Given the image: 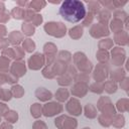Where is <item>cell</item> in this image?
<instances>
[{"label":"cell","instance_id":"obj_13","mask_svg":"<svg viewBox=\"0 0 129 129\" xmlns=\"http://www.w3.org/2000/svg\"><path fill=\"white\" fill-rule=\"evenodd\" d=\"M35 96H36V98L38 100H40L42 102H46V101H48V100H50L52 98L51 92H49L45 88H38L35 91Z\"/></svg>","mask_w":129,"mask_h":129},{"label":"cell","instance_id":"obj_25","mask_svg":"<svg viewBox=\"0 0 129 129\" xmlns=\"http://www.w3.org/2000/svg\"><path fill=\"white\" fill-rule=\"evenodd\" d=\"M110 27H111V29H112L115 33H117V32H119V31L122 30V28H123V21H121L120 19L114 18V19L111 21Z\"/></svg>","mask_w":129,"mask_h":129},{"label":"cell","instance_id":"obj_2","mask_svg":"<svg viewBox=\"0 0 129 129\" xmlns=\"http://www.w3.org/2000/svg\"><path fill=\"white\" fill-rule=\"evenodd\" d=\"M44 30L47 34L52 35L54 37H62L63 35H66L67 27L62 22L50 21V22L45 23Z\"/></svg>","mask_w":129,"mask_h":129},{"label":"cell","instance_id":"obj_32","mask_svg":"<svg viewBox=\"0 0 129 129\" xmlns=\"http://www.w3.org/2000/svg\"><path fill=\"white\" fill-rule=\"evenodd\" d=\"M113 44V40L110 39V38H107V39H102L100 42H99V47L100 49H108L112 46Z\"/></svg>","mask_w":129,"mask_h":129},{"label":"cell","instance_id":"obj_17","mask_svg":"<svg viewBox=\"0 0 129 129\" xmlns=\"http://www.w3.org/2000/svg\"><path fill=\"white\" fill-rule=\"evenodd\" d=\"M110 16H111V13H110L108 10H106V9L100 10V11L98 12L99 23H102V24L107 25V22H108V20L110 19Z\"/></svg>","mask_w":129,"mask_h":129},{"label":"cell","instance_id":"obj_1","mask_svg":"<svg viewBox=\"0 0 129 129\" xmlns=\"http://www.w3.org/2000/svg\"><path fill=\"white\" fill-rule=\"evenodd\" d=\"M60 16L68 22L77 23L83 20L87 14L86 7L79 0H64L59 7Z\"/></svg>","mask_w":129,"mask_h":129},{"label":"cell","instance_id":"obj_33","mask_svg":"<svg viewBox=\"0 0 129 129\" xmlns=\"http://www.w3.org/2000/svg\"><path fill=\"white\" fill-rule=\"evenodd\" d=\"M97 58H98V60L99 61H101V62H104V61H107L108 60V58H109V53L106 51V50H104V49H100L98 52H97Z\"/></svg>","mask_w":129,"mask_h":129},{"label":"cell","instance_id":"obj_7","mask_svg":"<svg viewBox=\"0 0 129 129\" xmlns=\"http://www.w3.org/2000/svg\"><path fill=\"white\" fill-rule=\"evenodd\" d=\"M109 29L107 27V25L105 24H102V23H96V24H93V26L91 27V30H90V34L95 37V38H99V37H102V36H105V35H109Z\"/></svg>","mask_w":129,"mask_h":129},{"label":"cell","instance_id":"obj_31","mask_svg":"<svg viewBox=\"0 0 129 129\" xmlns=\"http://www.w3.org/2000/svg\"><path fill=\"white\" fill-rule=\"evenodd\" d=\"M117 109L120 112H124L128 110V100L127 99H121L117 102Z\"/></svg>","mask_w":129,"mask_h":129},{"label":"cell","instance_id":"obj_41","mask_svg":"<svg viewBox=\"0 0 129 129\" xmlns=\"http://www.w3.org/2000/svg\"><path fill=\"white\" fill-rule=\"evenodd\" d=\"M32 129H47V126H46V124L43 121L38 120V121H35L33 123Z\"/></svg>","mask_w":129,"mask_h":129},{"label":"cell","instance_id":"obj_20","mask_svg":"<svg viewBox=\"0 0 129 129\" xmlns=\"http://www.w3.org/2000/svg\"><path fill=\"white\" fill-rule=\"evenodd\" d=\"M55 99L58 100L59 102H64L69 99V91L68 89L64 88H60L56 91L55 93Z\"/></svg>","mask_w":129,"mask_h":129},{"label":"cell","instance_id":"obj_37","mask_svg":"<svg viewBox=\"0 0 129 129\" xmlns=\"http://www.w3.org/2000/svg\"><path fill=\"white\" fill-rule=\"evenodd\" d=\"M99 121H100V123H101V125H103V126H106V127H108L110 124H111V119H110V116H108V115H105V114H103V115H101L100 117H99Z\"/></svg>","mask_w":129,"mask_h":129},{"label":"cell","instance_id":"obj_47","mask_svg":"<svg viewBox=\"0 0 129 129\" xmlns=\"http://www.w3.org/2000/svg\"><path fill=\"white\" fill-rule=\"evenodd\" d=\"M6 33H7V31H6V27H5L3 24H0V38L3 37V36H5Z\"/></svg>","mask_w":129,"mask_h":129},{"label":"cell","instance_id":"obj_10","mask_svg":"<svg viewBox=\"0 0 129 129\" xmlns=\"http://www.w3.org/2000/svg\"><path fill=\"white\" fill-rule=\"evenodd\" d=\"M107 73H108V72H107V68L104 67V66H102V64H99V66H97L96 69H95V72H94V79H95L98 83L103 82V81L107 78V76H108Z\"/></svg>","mask_w":129,"mask_h":129},{"label":"cell","instance_id":"obj_14","mask_svg":"<svg viewBox=\"0 0 129 129\" xmlns=\"http://www.w3.org/2000/svg\"><path fill=\"white\" fill-rule=\"evenodd\" d=\"M46 5V2L43 0H33V1H29L27 8L33 10L35 13H37L38 11H40L42 8H44Z\"/></svg>","mask_w":129,"mask_h":129},{"label":"cell","instance_id":"obj_30","mask_svg":"<svg viewBox=\"0 0 129 129\" xmlns=\"http://www.w3.org/2000/svg\"><path fill=\"white\" fill-rule=\"evenodd\" d=\"M103 88L105 89L106 92H108L110 94L111 93H115L117 91V85H116V83L114 81H108V82H106L105 85L103 86Z\"/></svg>","mask_w":129,"mask_h":129},{"label":"cell","instance_id":"obj_39","mask_svg":"<svg viewBox=\"0 0 129 129\" xmlns=\"http://www.w3.org/2000/svg\"><path fill=\"white\" fill-rule=\"evenodd\" d=\"M90 90L92 91V92H94V93H102L103 92V90H104V88H103V86L100 84V83H95V84H93V85H91V87H90Z\"/></svg>","mask_w":129,"mask_h":129},{"label":"cell","instance_id":"obj_6","mask_svg":"<svg viewBox=\"0 0 129 129\" xmlns=\"http://www.w3.org/2000/svg\"><path fill=\"white\" fill-rule=\"evenodd\" d=\"M45 62V57L42 53L37 52L30 56L28 59V67L31 70H39Z\"/></svg>","mask_w":129,"mask_h":129},{"label":"cell","instance_id":"obj_23","mask_svg":"<svg viewBox=\"0 0 129 129\" xmlns=\"http://www.w3.org/2000/svg\"><path fill=\"white\" fill-rule=\"evenodd\" d=\"M30 113H31L32 117H34V118L40 117V115L42 113V108H41L40 104H38V103L32 104L31 107H30Z\"/></svg>","mask_w":129,"mask_h":129},{"label":"cell","instance_id":"obj_48","mask_svg":"<svg viewBox=\"0 0 129 129\" xmlns=\"http://www.w3.org/2000/svg\"><path fill=\"white\" fill-rule=\"evenodd\" d=\"M3 11H5V4L4 2H0V13Z\"/></svg>","mask_w":129,"mask_h":129},{"label":"cell","instance_id":"obj_24","mask_svg":"<svg viewBox=\"0 0 129 129\" xmlns=\"http://www.w3.org/2000/svg\"><path fill=\"white\" fill-rule=\"evenodd\" d=\"M85 115L87 118H95L97 116V109L92 104H87L85 107Z\"/></svg>","mask_w":129,"mask_h":129},{"label":"cell","instance_id":"obj_29","mask_svg":"<svg viewBox=\"0 0 129 129\" xmlns=\"http://www.w3.org/2000/svg\"><path fill=\"white\" fill-rule=\"evenodd\" d=\"M22 46H23V49H25L28 52H32L35 49V43L30 38L24 39V41L22 43Z\"/></svg>","mask_w":129,"mask_h":129},{"label":"cell","instance_id":"obj_11","mask_svg":"<svg viewBox=\"0 0 129 129\" xmlns=\"http://www.w3.org/2000/svg\"><path fill=\"white\" fill-rule=\"evenodd\" d=\"M87 91H88V86L86 83H77L74 88L72 89V93L75 95V96H78L79 98H83L86 94H87Z\"/></svg>","mask_w":129,"mask_h":129},{"label":"cell","instance_id":"obj_38","mask_svg":"<svg viewBox=\"0 0 129 129\" xmlns=\"http://www.w3.org/2000/svg\"><path fill=\"white\" fill-rule=\"evenodd\" d=\"M42 75H43L45 78L52 79V78L54 77V73H53V71H52V67H50V66L46 67V68L42 71Z\"/></svg>","mask_w":129,"mask_h":129},{"label":"cell","instance_id":"obj_19","mask_svg":"<svg viewBox=\"0 0 129 129\" xmlns=\"http://www.w3.org/2000/svg\"><path fill=\"white\" fill-rule=\"evenodd\" d=\"M24 12H25V9L24 8H21L19 6H16L14 7L11 12H10V15L15 18V19H24Z\"/></svg>","mask_w":129,"mask_h":129},{"label":"cell","instance_id":"obj_15","mask_svg":"<svg viewBox=\"0 0 129 129\" xmlns=\"http://www.w3.org/2000/svg\"><path fill=\"white\" fill-rule=\"evenodd\" d=\"M83 33H84V29H83V26H81V25L75 26L69 30V34H70L71 38H73V39L81 38L83 36Z\"/></svg>","mask_w":129,"mask_h":129},{"label":"cell","instance_id":"obj_34","mask_svg":"<svg viewBox=\"0 0 129 129\" xmlns=\"http://www.w3.org/2000/svg\"><path fill=\"white\" fill-rule=\"evenodd\" d=\"M9 67V59L5 58L4 56L0 57V73H6L5 71L8 70Z\"/></svg>","mask_w":129,"mask_h":129},{"label":"cell","instance_id":"obj_8","mask_svg":"<svg viewBox=\"0 0 129 129\" xmlns=\"http://www.w3.org/2000/svg\"><path fill=\"white\" fill-rule=\"evenodd\" d=\"M66 109L70 114H72L74 116H79L82 113V107L80 105V102L75 98H72L68 102V104L66 106Z\"/></svg>","mask_w":129,"mask_h":129},{"label":"cell","instance_id":"obj_35","mask_svg":"<svg viewBox=\"0 0 129 129\" xmlns=\"http://www.w3.org/2000/svg\"><path fill=\"white\" fill-rule=\"evenodd\" d=\"M42 20H43V18H42V16H41V14L35 13L29 23L32 24L33 26H38V25H40V24L42 23Z\"/></svg>","mask_w":129,"mask_h":129},{"label":"cell","instance_id":"obj_50","mask_svg":"<svg viewBox=\"0 0 129 129\" xmlns=\"http://www.w3.org/2000/svg\"><path fill=\"white\" fill-rule=\"evenodd\" d=\"M0 122H1V116H0Z\"/></svg>","mask_w":129,"mask_h":129},{"label":"cell","instance_id":"obj_42","mask_svg":"<svg viewBox=\"0 0 129 129\" xmlns=\"http://www.w3.org/2000/svg\"><path fill=\"white\" fill-rule=\"evenodd\" d=\"M10 13L9 12H7L6 10L5 11H3V12H1L0 13V23H5V22H7L9 19H10Z\"/></svg>","mask_w":129,"mask_h":129},{"label":"cell","instance_id":"obj_49","mask_svg":"<svg viewBox=\"0 0 129 129\" xmlns=\"http://www.w3.org/2000/svg\"><path fill=\"white\" fill-rule=\"evenodd\" d=\"M83 129H91V128H89V127H85V128H83Z\"/></svg>","mask_w":129,"mask_h":129},{"label":"cell","instance_id":"obj_40","mask_svg":"<svg viewBox=\"0 0 129 129\" xmlns=\"http://www.w3.org/2000/svg\"><path fill=\"white\" fill-rule=\"evenodd\" d=\"M93 19H94V14H92V13H90V12L87 13L86 16H85V18L83 19V25H84V26H89V25L92 23Z\"/></svg>","mask_w":129,"mask_h":129},{"label":"cell","instance_id":"obj_43","mask_svg":"<svg viewBox=\"0 0 129 129\" xmlns=\"http://www.w3.org/2000/svg\"><path fill=\"white\" fill-rule=\"evenodd\" d=\"M71 78H69L67 75L66 76H63L62 78H59L58 79V84L59 85H64V86H68V85H70L71 84Z\"/></svg>","mask_w":129,"mask_h":129},{"label":"cell","instance_id":"obj_16","mask_svg":"<svg viewBox=\"0 0 129 129\" xmlns=\"http://www.w3.org/2000/svg\"><path fill=\"white\" fill-rule=\"evenodd\" d=\"M22 39H23V35L19 31H12L8 36L9 42L14 45H17L18 43H20Z\"/></svg>","mask_w":129,"mask_h":129},{"label":"cell","instance_id":"obj_46","mask_svg":"<svg viewBox=\"0 0 129 129\" xmlns=\"http://www.w3.org/2000/svg\"><path fill=\"white\" fill-rule=\"evenodd\" d=\"M0 129H13V127L9 122H3L0 125Z\"/></svg>","mask_w":129,"mask_h":129},{"label":"cell","instance_id":"obj_26","mask_svg":"<svg viewBox=\"0 0 129 129\" xmlns=\"http://www.w3.org/2000/svg\"><path fill=\"white\" fill-rule=\"evenodd\" d=\"M100 8H102V7L98 1H89L88 2V9H89L90 13L95 15L96 13H98L100 11Z\"/></svg>","mask_w":129,"mask_h":129},{"label":"cell","instance_id":"obj_21","mask_svg":"<svg viewBox=\"0 0 129 129\" xmlns=\"http://www.w3.org/2000/svg\"><path fill=\"white\" fill-rule=\"evenodd\" d=\"M123 49H121L120 47H115L113 50H112V58H113V60H114V62L116 63V66H120L121 63H122V61H123V57H120V55H121V51H122Z\"/></svg>","mask_w":129,"mask_h":129},{"label":"cell","instance_id":"obj_9","mask_svg":"<svg viewBox=\"0 0 129 129\" xmlns=\"http://www.w3.org/2000/svg\"><path fill=\"white\" fill-rule=\"evenodd\" d=\"M26 73V68H25V62L23 60H16L15 62L12 63L11 66V74L14 75L16 78L22 77Z\"/></svg>","mask_w":129,"mask_h":129},{"label":"cell","instance_id":"obj_45","mask_svg":"<svg viewBox=\"0 0 129 129\" xmlns=\"http://www.w3.org/2000/svg\"><path fill=\"white\" fill-rule=\"evenodd\" d=\"M8 46V39H2L0 38V49H3V48H7Z\"/></svg>","mask_w":129,"mask_h":129},{"label":"cell","instance_id":"obj_3","mask_svg":"<svg viewBox=\"0 0 129 129\" xmlns=\"http://www.w3.org/2000/svg\"><path fill=\"white\" fill-rule=\"evenodd\" d=\"M74 60H75V63L80 69V71H82L84 74L90 73V71L92 70L91 61L87 59L86 55L83 52H76L74 54Z\"/></svg>","mask_w":129,"mask_h":129},{"label":"cell","instance_id":"obj_12","mask_svg":"<svg viewBox=\"0 0 129 129\" xmlns=\"http://www.w3.org/2000/svg\"><path fill=\"white\" fill-rule=\"evenodd\" d=\"M43 48H44L43 50H44V53H45L46 57H47V58L49 57V59H48V64H51V62H52V60H53V58H54L55 52H56V46H55L53 43L49 42V43H45L44 46H43Z\"/></svg>","mask_w":129,"mask_h":129},{"label":"cell","instance_id":"obj_18","mask_svg":"<svg viewBox=\"0 0 129 129\" xmlns=\"http://www.w3.org/2000/svg\"><path fill=\"white\" fill-rule=\"evenodd\" d=\"M127 40H128V36H127V32L126 31H119L117 33H115V41L118 44H127Z\"/></svg>","mask_w":129,"mask_h":129},{"label":"cell","instance_id":"obj_28","mask_svg":"<svg viewBox=\"0 0 129 129\" xmlns=\"http://www.w3.org/2000/svg\"><path fill=\"white\" fill-rule=\"evenodd\" d=\"M4 118H5V120L7 121V122H9V123H15V122H17V120H18V114H17V112H15V111H8L5 115H4Z\"/></svg>","mask_w":129,"mask_h":129},{"label":"cell","instance_id":"obj_5","mask_svg":"<svg viewBox=\"0 0 129 129\" xmlns=\"http://www.w3.org/2000/svg\"><path fill=\"white\" fill-rule=\"evenodd\" d=\"M62 109H63L62 105H60L59 103L50 102V103H46L42 107V113L45 117H52L54 115H57V114L61 113Z\"/></svg>","mask_w":129,"mask_h":129},{"label":"cell","instance_id":"obj_22","mask_svg":"<svg viewBox=\"0 0 129 129\" xmlns=\"http://www.w3.org/2000/svg\"><path fill=\"white\" fill-rule=\"evenodd\" d=\"M21 29H22V32L27 35V36H30V35H33L34 32H35V27L30 24V23H27V22H23L22 25H21Z\"/></svg>","mask_w":129,"mask_h":129},{"label":"cell","instance_id":"obj_44","mask_svg":"<svg viewBox=\"0 0 129 129\" xmlns=\"http://www.w3.org/2000/svg\"><path fill=\"white\" fill-rule=\"evenodd\" d=\"M9 111V109L7 108V106L4 104V103H0V116H4L7 112Z\"/></svg>","mask_w":129,"mask_h":129},{"label":"cell","instance_id":"obj_36","mask_svg":"<svg viewBox=\"0 0 129 129\" xmlns=\"http://www.w3.org/2000/svg\"><path fill=\"white\" fill-rule=\"evenodd\" d=\"M122 17H123V19L126 21L127 20V18H128V16H127V13L125 12V11H123V10H116L115 12H114V18H116V19H120L121 21H122Z\"/></svg>","mask_w":129,"mask_h":129},{"label":"cell","instance_id":"obj_27","mask_svg":"<svg viewBox=\"0 0 129 129\" xmlns=\"http://www.w3.org/2000/svg\"><path fill=\"white\" fill-rule=\"evenodd\" d=\"M11 95L15 98H21L24 94V90L23 88L20 86V85H14L12 88H11Z\"/></svg>","mask_w":129,"mask_h":129},{"label":"cell","instance_id":"obj_4","mask_svg":"<svg viewBox=\"0 0 129 129\" xmlns=\"http://www.w3.org/2000/svg\"><path fill=\"white\" fill-rule=\"evenodd\" d=\"M54 123H55V126L58 127L59 129H75L78 125L76 119L68 116H63V115L56 118Z\"/></svg>","mask_w":129,"mask_h":129}]
</instances>
